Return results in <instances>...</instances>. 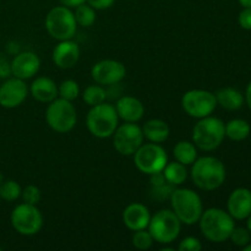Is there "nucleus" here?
<instances>
[{
	"instance_id": "nucleus-8",
	"label": "nucleus",
	"mask_w": 251,
	"mask_h": 251,
	"mask_svg": "<svg viewBox=\"0 0 251 251\" xmlns=\"http://www.w3.org/2000/svg\"><path fill=\"white\" fill-rule=\"evenodd\" d=\"M76 20L74 12L66 6H55L46 17V29L54 39H71L76 33Z\"/></svg>"
},
{
	"instance_id": "nucleus-17",
	"label": "nucleus",
	"mask_w": 251,
	"mask_h": 251,
	"mask_svg": "<svg viewBox=\"0 0 251 251\" xmlns=\"http://www.w3.org/2000/svg\"><path fill=\"white\" fill-rule=\"evenodd\" d=\"M228 213L234 220H247L251 215V190L238 188L229 195L227 201Z\"/></svg>"
},
{
	"instance_id": "nucleus-1",
	"label": "nucleus",
	"mask_w": 251,
	"mask_h": 251,
	"mask_svg": "<svg viewBox=\"0 0 251 251\" xmlns=\"http://www.w3.org/2000/svg\"><path fill=\"white\" fill-rule=\"evenodd\" d=\"M226 167L221 159L212 156L196 158L191 168V179L201 190H216L226 180Z\"/></svg>"
},
{
	"instance_id": "nucleus-21",
	"label": "nucleus",
	"mask_w": 251,
	"mask_h": 251,
	"mask_svg": "<svg viewBox=\"0 0 251 251\" xmlns=\"http://www.w3.org/2000/svg\"><path fill=\"white\" fill-rule=\"evenodd\" d=\"M217 105L227 110H238L243 107L245 102L244 96L240 91L233 87H223L215 93Z\"/></svg>"
},
{
	"instance_id": "nucleus-34",
	"label": "nucleus",
	"mask_w": 251,
	"mask_h": 251,
	"mask_svg": "<svg viewBox=\"0 0 251 251\" xmlns=\"http://www.w3.org/2000/svg\"><path fill=\"white\" fill-rule=\"evenodd\" d=\"M202 249L201 242L195 237H186L179 243V251H200Z\"/></svg>"
},
{
	"instance_id": "nucleus-16",
	"label": "nucleus",
	"mask_w": 251,
	"mask_h": 251,
	"mask_svg": "<svg viewBox=\"0 0 251 251\" xmlns=\"http://www.w3.org/2000/svg\"><path fill=\"white\" fill-rule=\"evenodd\" d=\"M54 64L60 69H71L80 59V47L71 39L59 41L51 54Z\"/></svg>"
},
{
	"instance_id": "nucleus-6",
	"label": "nucleus",
	"mask_w": 251,
	"mask_h": 251,
	"mask_svg": "<svg viewBox=\"0 0 251 251\" xmlns=\"http://www.w3.org/2000/svg\"><path fill=\"white\" fill-rule=\"evenodd\" d=\"M149 232L154 242L159 244H171L180 234L181 222L172 210H161L151 216Z\"/></svg>"
},
{
	"instance_id": "nucleus-5",
	"label": "nucleus",
	"mask_w": 251,
	"mask_h": 251,
	"mask_svg": "<svg viewBox=\"0 0 251 251\" xmlns=\"http://www.w3.org/2000/svg\"><path fill=\"white\" fill-rule=\"evenodd\" d=\"M86 125L91 134L98 139L110 137L119 125V117L112 104L103 102L91 107L86 118Z\"/></svg>"
},
{
	"instance_id": "nucleus-3",
	"label": "nucleus",
	"mask_w": 251,
	"mask_h": 251,
	"mask_svg": "<svg viewBox=\"0 0 251 251\" xmlns=\"http://www.w3.org/2000/svg\"><path fill=\"white\" fill-rule=\"evenodd\" d=\"M172 211L176 215L181 225L193 226L199 222L203 212L200 195L191 189H174L171 198Z\"/></svg>"
},
{
	"instance_id": "nucleus-42",
	"label": "nucleus",
	"mask_w": 251,
	"mask_h": 251,
	"mask_svg": "<svg viewBox=\"0 0 251 251\" xmlns=\"http://www.w3.org/2000/svg\"><path fill=\"white\" fill-rule=\"evenodd\" d=\"M1 181H2V176H0V183H1Z\"/></svg>"
},
{
	"instance_id": "nucleus-28",
	"label": "nucleus",
	"mask_w": 251,
	"mask_h": 251,
	"mask_svg": "<svg viewBox=\"0 0 251 251\" xmlns=\"http://www.w3.org/2000/svg\"><path fill=\"white\" fill-rule=\"evenodd\" d=\"M75 16L76 24L82 27H91L96 21V10L88 4H81L77 7H75Z\"/></svg>"
},
{
	"instance_id": "nucleus-35",
	"label": "nucleus",
	"mask_w": 251,
	"mask_h": 251,
	"mask_svg": "<svg viewBox=\"0 0 251 251\" xmlns=\"http://www.w3.org/2000/svg\"><path fill=\"white\" fill-rule=\"evenodd\" d=\"M238 21L242 28L251 31V7H244L238 16Z\"/></svg>"
},
{
	"instance_id": "nucleus-41",
	"label": "nucleus",
	"mask_w": 251,
	"mask_h": 251,
	"mask_svg": "<svg viewBox=\"0 0 251 251\" xmlns=\"http://www.w3.org/2000/svg\"><path fill=\"white\" fill-rule=\"evenodd\" d=\"M243 250H244V251H251V244H250V243L248 245H245V247L243 248Z\"/></svg>"
},
{
	"instance_id": "nucleus-32",
	"label": "nucleus",
	"mask_w": 251,
	"mask_h": 251,
	"mask_svg": "<svg viewBox=\"0 0 251 251\" xmlns=\"http://www.w3.org/2000/svg\"><path fill=\"white\" fill-rule=\"evenodd\" d=\"M229 239L232 240V243L237 247L244 248L245 245H248L251 240V233L249 232L248 228L244 227H234V229L230 233Z\"/></svg>"
},
{
	"instance_id": "nucleus-10",
	"label": "nucleus",
	"mask_w": 251,
	"mask_h": 251,
	"mask_svg": "<svg viewBox=\"0 0 251 251\" xmlns=\"http://www.w3.org/2000/svg\"><path fill=\"white\" fill-rule=\"evenodd\" d=\"M11 225L19 234L31 237L42 229L43 216L36 205L20 203L11 212Z\"/></svg>"
},
{
	"instance_id": "nucleus-7",
	"label": "nucleus",
	"mask_w": 251,
	"mask_h": 251,
	"mask_svg": "<svg viewBox=\"0 0 251 251\" xmlns=\"http://www.w3.org/2000/svg\"><path fill=\"white\" fill-rule=\"evenodd\" d=\"M46 120L51 130L59 134H66L75 127L77 113L70 100L55 98L47 108Z\"/></svg>"
},
{
	"instance_id": "nucleus-33",
	"label": "nucleus",
	"mask_w": 251,
	"mask_h": 251,
	"mask_svg": "<svg viewBox=\"0 0 251 251\" xmlns=\"http://www.w3.org/2000/svg\"><path fill=\"white\" fill-rule=\"evenodd\" d=\"M21 198L24 200V202L29 203V205H37L41 201L42 194L39 188H37L36 185H27L22 190Z\"/></svg>"
},
{
	"instance_id": "nucleus-40",
	"label": "nucleus",
	"mask_w": 251,
	"mask_h": 251,
	"mask_svg": "<svg viewBox=\"0 0 251 251\" xmlns=\"http://www.w3.org/2000/svg\"><path fill=\"white\" fill-rule=\"evenodd\" d=\"M247 220H248V222H247V225H248V229H249V232L251 233V215L249 216V217H248L247 218Z\"/></svg>"
},
{
	"instance_id": "nucleus-20",
	"label": "nucleus",
	"mask_w": 251,
	"mask_h": 251,
	"mask_svg": "<svg viewBox=\"0 0 251 251\" xmlns=\"http://www.w3.org/2000/svg\"><path fill=\"white\" fill-rule=\"evenodd\" d=\"M29 91H31L32 97L41 103H50L59 96L58 86L51 78L46 77V76L37 77L32 82Z\"/></svg>"
},
{
	"instance_id": "nucleus-9",
	"label": "nucleus",
	"mask_w": 251,
	"mask_h": 251,
	"mask_svg": "<svg viewBox=\"0 0 251 251\" xmlns=\"http://www.w3.org/2000/svg\"><path fill=\"white\" fill-rule=\"evenodd\" d=\"M134 163L140 172L145 174L158 173L168 163V154L159 144H142L134 154Z\"/></svg>"
},
{
	"instance_id": "nucleus-15",
	"label": "nucleus",
	"mask_w": 251,
	"mask_h": 251,
	"mask_svg": "<svg viewBox=\"0 0 251 251\" xmlns=\"http://www.w3.org/2000/svg\"><path fill=\"white\" fill-rule=\"evenodd\" d=\"M41 68V59L33 51H22L12 59L10 70L14 77L28 80L33 77Z\"/></svg>"
},
{
	"instance_id": "nucleus-19",
	"label": "nucleus",
	"mask_w": 251,
	"mask_h": 251,
	"mask_svg": "<svg viewBox=\"0 0 251 251\" xmlns=\"http://www.w3.org/2000/svg\"><path fill=\"white\" fill-rule=\"evenodd\" d=\"M115 110L118 117L125 123H137L145 114V107L142 102L131 96H123L117 100Z\"/></svg>"
},
{
	"instance_id": "nucleus-36",
	"label": "nucleus",
	"mask_w": 251,
	"mask_h": 251,
	"mask_svg": "<svg viewBox=\"0 0 251 251\" xmlns=\"http://www.w3.org/2000/svg\"><path fill=\"white\" fill-rule=\"evenodd\" d=\"M86 2L95 10H105L113 6L115 0H86Z\"/></svg>"
},
{
	"instance_id": "nucleus-30",
	"label": "nucleus",
	"mask_w": 251,
	"mask_h": 251,
	"mask_svg": "<svg viewBox=\"0 0 251 251\" xmlns=\"http://www.w3.org/2000/svg\"><path fill=\"white\" fill-rule=\"evenodd\" d=\"M58 93L60 98L73 102L80 96V86L74 80H64L58 87Z\"/></svg>"
},
{
	"instance_id": "nucleus-18",
	"label": "nucleus",
	"mask_w": 251,
	"mask_h": 251,
	"mask_svg": "<svg viewBox=\"0 0 251 251\" xmlns=\"http://www.w3.org/2000/svg\"><path fill=\"white\" fill-rule=\"evenodd\" d=\"M151 213L145 205L140 202L130 203L123 212V222L130 230L146 229L149 227Z\"/></svg>"
},
{
	"instance_id": "nucleus-4",
	"label": "nucleus",
	"mask_w": 251,
	"mask_h": 251,
	"mask_svg": "<svg viewBox=\"0 0 251 251\" xmlns=\"http://www.w3.org/2000/svg\"><path fill=\"white\" fill-rule=\"evenodd\" d=\"M226 137V124L216 117L201 118L193 129V141L202 151H213Z\"/></svg>"
},
{
	"instance_id": "nucleus-29",
	"label": "nucleus",
	"mask_w": 251,
	"mask_h": 251,
	"mask_svg": "<svg viewBox=\"0 0 251 251\" xmlns=\"http://www.w3.org/2000/svg\"><path fill=\"white\" fill-rule=\"evenodd\" d=\"M22 189L15 180H6L0 183V198L5 201H16L21 198Z\"/></svg>"
},
{
	"instance_id": "nucleus-43",
	"label": "nucleus",
	"mask_w": 251,
	"mask_h": 251,
	"mask_svg": "<svg viewBox=\"0 0 251 251\" xmlns=\"http://www.w3.org/2000/svg\"><path fill=\"white\" fill-rule=\"evenodd\" d=\"M1 250H2V248H1V247H0V251H1Z\"/></svg>"
},
{
	"instance_id": "nucleus-22",
	"label": "nucleus",
	"mask_w": 251,
	"mask_h": 251,
	"mask_svg": "<svg viewBox=\"0 0 251 251\" xmlns=\"http://www.w3.org/2000/svg\"><path fill=\"white\" fill-rule=\"evenodd\" d=\"M142 132H144V137H146L150 142L162 144L169 137L171 129L164 120L151 119L145 123Z\"/></svg>"
},
{
	"instance_id": "nucleus-24",
	"label": "nucleus",
	"mask_w": 251,
	"mask_h": 251,
	"mask_svg": "<svg viewBox=\"0 0 251 251\" xmlns=\"http://www.w3.org/2000/svg\"><path fill=\"white\" fill-rule=\"evenodd\" d=\"M173 154L176 161L184 166H190L198 158V150H196L195 144L190 141H179L174 146Z\"/></svg>"
},
{
	"instance_id": "nucleus-37",
	"label": "nucleus",
	"mask_w": 251,
	"mask_h": 251,
	"mask_svg": "<svg viewBox=\"0 0 251 251\" xmlns=\"http://www.w3.org/2000/svg\"><path fill=\"white\" fill-rule=\"evenodd\" d=\"M60 2L64 5V6L70 9V7H77L78 5L85 4L86 0H60Z\"/></svg>"
},
{
	"instance_id": "nucleus-27",
	"label": "nucleus",
	"mask_w": 251,
	"mask_h": 251,
	"mask_svg": "<svg viewBox=\"0 0 251 251\" xmlns=\"http://www.w3.org/2000/svg\"><path fill=\"white\" fill-rule=\"evenodd\" d=\"M82 100L86 104L93 107V105H98L100 103L105 102L107 92L100 85H91L83 90Z\"/></svg>"
},
{
	"instance_id": "nucleus-14",
	"label": "nucleus",
	"mask_w": 251,
	"mask_h": 251,
	"mask_svg": "<svg viewBox=\"0 0 251 251\" xmlns=\"http://www.w3.org/2000/svg\"><path fill=\"white\" fill-rule=\"evenodd\" d=\"M28 95L25 80L21 78H9L0 86V105L7 109H12L25 102Z\"/></svg>"
},
{
	"instance_id": "nucleus-31",
	"label": "nucleus",
	"mask_w": 251,
	"mask_h": 251,
	"mask_svg": "<svg viewBox=\"0 0 251 251\" xmlns=\"http://www.w3.org/2000/svg\"><path fill=\"white\" fill-rule=\"evenodd\" d=\"M153 237L146 229L135 230L134 235H132V245L139 250H149L153 244Z\"/></svg>"
},
{
	"instance_id": "nucleus-25",
	"label": "nucleus",
	"mask_w": 251,
	"mask_h": 251,
	"mask_svg": "<svg viewBox=\"0 0 251 251\" xmlns=\"http://www.w3.org/2000/svg\"><path fill=\"white\" fill-rule=\"evenodd\" d=\"M250 125L244 119H233L226 124V136L232 141H243L250 135Z\"/></svg>"
},
{
	"instance_id": "nucleus-26",
	"label": "nucleus",
	"mask_w": 251,
	"mask_h": 251,
	"mask_svg": "<svg viewBox=\"0 0 251 251\" xmlns=\"http://www.w3.org/2000/svg\"><path fill=\"white\" fill-rule=\"evenodd\" d=\"M162 172H163L164 178L167 179V181L171 183L173 186L181 185L186 180V178H188L186 166L179 163L178 161L167 163Z\"/></svg>"
},
{
	"instance_id": "nucleus-23",
	"label": "nucleus",
	"mask_w": 251,
	"mask_h": 251,
	"mask_svg": "<svg viewBox=\"0 0 251 251\" xmlns=\"http://www.w3.org/2000/svg\"><path fill=\"white\" fill-rule=\"evenodd\" d=\"M174 186L167 181L163 172L151 174V195L158 201H163L171 198Z\"/></svg>"
},
{
	"instance_id": "nucleus-11",
	"label": "nucleus",
	"mask_w": 251,
	"mask_h": 251,
	"mask_svg": "<svg viewBox=\"0 0 251 251\" xmlns=\"http://www.w3.org/2000/svg\"><path fill=\"white\" fill-rule=\"evenodd\" d=\"M181 107L190 117L201 119L208 117L217 107L215 93L206 90H190L184 93Z\"/></svg>"
},
{
	"instance_id": "nucleus-13",
	"label": "nucleus",
	"mask_w": 251,
	"mask_h": 251,
	"mask_svg": "<svg viewBox=\"0 0 251 251\" xmlns=\"http://www.w3.org/2000/svg\"><path fill=\"white\" fill-rule=\"evenodd\" d=\"M91 76L96 83L100 86H113L124 80L126 76V68L123 63L112 59L100 60L93 65Z\"/></svg>"
},
{
	"instance_id": "nucleus-39",
	"label": "nucleus",
	"mask_w": 251,
	"mask_h": 251,
	"mask_svg": "<svg viewBox=\"0 0 251 251\" xmlns=\"http://www.w3.org/2000/svg\"><path fill=\"white\" fill-rule=\"evenodd\" d=\"M243 7H251V0H239Z\"/></svg>"
},
{
	"instance_id": "nucleus-12",
	"label": "nucleus",
	"mask_w": 251,
	"mask_h": 251,
	"mask_svg": "<svg viewBox=\"0 0 251 251\" xmlns=\"http://www.w3.org/2000/svg\"><path fill=\"white\" fill-rule=\"evenodd\" d=\"M113 146L123 156H132L144 144V132L136 123H124L114 131Z\"/></svg>"
},
{
	"instance_id": "nucleus-2",
	"label": "nucleus",
	"mask_w": 251,
	"mask_h": 251,
	"mask_svg": "<svg viewBox=\"0 0 251 251\" xmlns=\"http://www.w3.org/2000/svg\"><path fill=\"white\" fill-rule=\"evenodd\" d=\"M203 237L212 243H223L229 239L234 229V218L225 210L212 207L203 211L199 220Z\"/></svg>"
},
{
	"instance_id": "nucleus-38",
	"label": "nucleus",
	"mask_w": 251,
	"mask_h": 251,
	"mask_svg": "<svg viewBox=\"0 0 251 251\" xmlns=\"http://www.w3.org/2000/svg\"><path fill=\"white\" fill-rule=\"evenodd\" d=\"M245 100H247L248 105H249V108L251 110V82L248 85V87H247V92H245Z\"/></svg>"
}]
</instances>
